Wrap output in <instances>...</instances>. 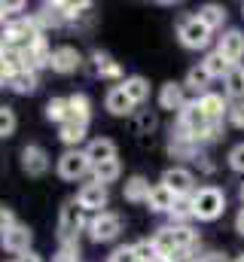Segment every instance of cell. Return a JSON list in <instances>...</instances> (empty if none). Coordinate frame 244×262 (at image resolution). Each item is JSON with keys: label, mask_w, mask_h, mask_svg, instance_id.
<instances>
[{"label": "cell", "mask_w": 244, "mask_h": 262, "mask_svg": "<svg viewBox=\"0 0 244 262\" xmlns=\"http://www.w3.org/2000/svg\"><path fill=\"white\" fill-rule=\"evenodd\" d=\"M40 37H43V31H40V25H37L34 15L12 18V21H6L3 31H0V43H3L6 49H18V52L28 49V46H34Z\"/></svg>", "instance_id": "6da1fadb"}, {"label": "cell", "mask_w": 244, "mask_h": 262, "mask_svg": "<svg viewBox=\"0 0 244 262\" xmlns=\"http://www.w3.org/2000/svg\"><path fill=\"white\" fill-rule=\"evenodd\" d=\"M192 220H201V223H211V220H217L223 210H226V195H223V189H217V186H201V189H195L192 195Z\"/></svg>", "instance_id": "7a4b0ae2"}, {"label": "cell", "mask_w": 244, "mask_h": 262, "mask_svg": "<svg viewBox=\"0 0 244 262\" xmlns=\"http://www.w3.org/2000/svg\"><path fill=\"white\" fill-rule=\"evenodd\" d=\"M83 229H89V223H86V210L76 204V198L73 201H67L64 207H61L58 213V238L61 244H76V238H79V232Z\"/></svg>", "instance_id": "3957f363"}, {"label": "cell", "mask_w": 244, "mask_h": 262, "mask_svg": "<svg viewBox=\"0 0 244 262\" xmlns=\"http://www.w3.org/2000/svg\"><path fill=\"white\" fill-rule=\"evenodd\" d=\"M119 232H122L119 213L104 210V213H95V216L89 220V238H92L95 244H107V241H113Z\"/></svg>", "instance_id": "277c9868"}, {"label": "cell", "mask_w": 244, "mask_h": 262, "mask_svg": "<svg viewBox=\"0 0 244 262\" xmlns=\"http://www.w3.org/2000/svg\"><path fill=\"white\" fill-rule=\"evenodd\" d=\"M211 34L214 31H208L195 15H186V18H180V25H177V40H180L186 49H205L211 43Z\"/></svg>", "instance_id": "5b68a950"}, {"label": "cell", "mask_w": 244, "mask_h": 262, "mask_svg": "<svg viewBox=\"0 0 244 262\" xmlns=\"http://www.w3.org/2000/svg\"><path fill=\"white\" fill-rule=\"evenodd\" d=\"M92 171V162L86 159V149H67L58 159V177L61 180H79Z\"/></svg>", "instance_id": "8992f818"}, {"label": "cell", "mask_w": 244, "mask_h": 262, "mask_svg": "<svg viewBox=\"0 0 244 262\" xmlns=\"http://www.w3.org/2000/svg\"><path fill=\"white\" fill-rule=\"evenodd\" d=\"M31 241H34V232H31L28 226H22V223H15L9 232H3V235H0L3 250H6V253H15V256L31 253Z\"/></svg>", "instance_id": "52a82bcc"}, {"label": "cell", "mask_w": 244, "mask_h": 262, "mask_svg": "<svg viewBox=\"0 0 244 262\" xmlns=\"http://www.w3.org/2000/svg\"><path fill=\"white\" fill-rule=\"evenodd\" d=\"M162 186H168L177 198H189L195 192V177L189 168H168L162 174Z\"/></svg>", "instance_id": "ba28073f"}, {"label": "cell", "mask_w": 244, "mask_h": 262, "mask_svg": "<svg viewBox=\"0 0 244 262\" xmlns=\"http://www.w3.org/2000/svg\"><path fill=\"white\" fill-rule=\"evenodd\" d=\"M107 186H101V183H86L79 192H76V204L83 207V210H92V213H104V207H107Z\"/></svg>", "instance_id": "9c48e42d"}, {"label": "cell", "mask_w": 244, "mask_h": 262, "mask_svg": "<svg viewBox=\"0 0 244 262\" xmlns=\"http://www.w3.org/2000/svg\"><path fill=\"white\" fill-rule=\"evenodd\" d=\"M217 52H220L232 67H238V61L244 58V31H238V28L223 31V37H220V43H217Z\"/></svg>", "instance_id": "30bf717a"}, {"label": "cell", "mask_w": 244, "mask_h": 262, "mask_svg": "<svg viewBox=\"0 0 244 262\" xmlns=\"http://www.w3.org/2000/svg\"><path fill=\"white\" fill-rule=\"evenodd\" d=\"M22 168H25L28 177H43V174L49 171V156H46V149L37 146V143H28V146L22 149Z\"/></svg>", "instance_id": "8fae6325"}, {"label": "cell", "mask_w": 244, "mask_h": 262, "mask_svg": "<svg viewBox=\"0 0 244 262\" xmlns=\"http://www.w3.org/2000/svg\"><path fill=\"white\" fill-rule=\"evenodd\" d=\"M79 64H83V55H79L76 46H58V49H52L49 67L55 73H73V70H79Z\"/></svg>", "instance_id": "7c38bea8"}, {"label": "cell", "mask_w": 244, "mask_h": 262, "mask_svg": "<svg viewBox=\"0 0 244 262\" xmlns=\"http://www.w3.org/2000/svg\"><path fill=\"white\" fill-rule=\"evenodd\" d=\"M86 159L92 162V168H95V165H104V162L116 159V143H113L110 137H95V140H89V146H86Z\"/></svg>", "instance_id": "4fadbf2b"}, {"label": "cell", "mask_w": 244, "mask_h": 262, "mask_svg": "<svg viewBox=\"0 0 244 262\" xmlns=\"http://www.w3.org/2000/svg\"><path fill=\"white\" fill-rule=\"evenodd\" d=\"M159 107L162 110H177L180 113L183 107H186V95H183V85L180 82H165L162 85V92H159Z\"/></svg>", "instance_id": "5bb4252c"}, {"label": "cell", "mask_w": 244, "mask_h": 262, "mask_svg": "<svg viewBox=\"0 0 244 262\" xmlns=\"http://www.w3.org/2000/svg\"><path fill=\"white\" fill-rule=\"evenodd\" d=\"M147 204H150V210H156V213H171V207L177 204V195H174L168 186L156 183V186L150 189V195H147Z\"/></svg>", "instance_id": "9a60e30c"}, {"label": "cell", "mask_w": 244, "mask_h": 262, "mask_svg": "<svg viewBox=\"0 0 244 262\" xmlns=\"http://www.w3.org/2000/svg\"><path fill=\"white\" fill-rule=\"evenodd\" d=\"M195 18H198L208 31H220V28L226 25V6H220V3H205V6L195 12Z\"/></svg>", "instance_id": "2e32d148"}, {"label": "cell", "mask_w": 244, "mask_h": 262, "mask_svg": "<svg viewBox=\"0 0 244 262\" xmlns=\"http://www.w3.org/2000/svg\"><path fill=\"white\" fill-rule=\"evenodd\" d=\"M198 104H201V110H205V116H208L211 122H223V113H229L226 98H223V95H217V92L201 95V98H198Z\"/></svg>", "instance_id": "e0dca14e"}, {"label": "cell", "mask_w": 244, "mask_h": 262, "mask_svg": "<svg viewBox=\"0 0 244 262\" xmlns=\"http://www.w3.org/2000/svg\"><path fill=\"white\" fill-rule=\"evenodd\" d=\"M104 107H107V113H113V116H128V113L134 110V104H131V98L122 92V85H113V89L107 92Z\"/></svg>", "instance_id": "ac0fdd59"}, {"label": "cell", "mask_w": 244, "mask_h": 262, "mask_svg": "<svg viewBox=\"0 0 244 262\" xmlns=\"http://www.w3.org/2000/svg\"><path fill=\"white\" fill-rule=\"evenodd\" d=\"M15 95H34L37 92V73L34 70H15V73H9V82H6Z\"/></svg>", "instance_id": "d6986e66"}, {"label": "cell", "mask_w": 244, "mask_h": 262, "mask_svg": "<svg viewBox=\"0 0 244 262\" xmlns=\"http://www.w3.org/2000/svg\"><path fill=\"white\" fill-rule=\"evenodd\" d=\"M119 85H122V92L131 98V104H134V107H137V104H144V101L150 98V82H147L144 76H125Z\"/></svg>", "instance_id": "ffe728a7"}, {"label": "cell", "mask_w": 244, "mask_h": 262, "mask_svg": "<svg viewBox=\"0 0 244 262\" xmlns=\"http://www.w3.org/2000/svg\"><path fill=\"white\" fill-rule=\"evenodd\" d=\"M153 244H156V250L162 253V259L165 262L171 259V256L177 253V244H174V226H162V229H156Z\"/></svg>", "instance_id": "44dd1931"}, {"label": "cell", "mask_w": 244, "mask_h": 262, "mask_svg": "<svg viewBox=\"0 0 244 262\" xmlns=\"http://www.w3.org/2000/svg\"><path fill=\"white\" fill-rule=\"evenodd\" d=\"M150 183H147V177H140V174H134V177H128L125 180V189H122V195H125V201H131V204H137V201H147V195H150Z\"/></svg>", "instance_id": "7402d4cb"}, {"label": "cell", "mask_w": 244, "mask_h": 262, "mask_svg": "<svg viewBox=\"0 0 244 262\" xmlns=\"http://www.w3.org/2000/svg\"><path fill=\"white\" fill-rule=\"evenodd\" d=\"M67 101H70V119L89 125V119H92V101H89V95L76 92V95H70Z\"/></svg>", "instance_id": "603a6c76"}, {"label": "cell", "mask_w": 244, "mask_h": 262, "mask_svg": "<svg viewBox=\"0 0 244 262\" xmlns=\"http://www.w3.org/2000/svg\"><path fill=\"white\" fill-rule=\"evenodd\" d=\"M92 61H95V73H98L101 79H122L119 61H113L107 52H95V55H92Z\"/></svg>", "instance_id": "cb8c5ba5"}, {"label": "cell", "mask_w": 244, "mask_h": 262, "mask_svg": "<svg viewBox=\"0 0 244 262\" xmlns=\"http://www.w3.org/2000/svg\"><path fill=\"white\" fill-rule=\"evenodd\" d=\"M58 137H61V143H67L70 149H76V146L86 140V125H83V122L67 119L64 125H58Z\"/></svg>", "instance_id": "d4e9b609"}, {"label": "cell", "mask_w": 244, "mask_h": 262, "mask_svg": "<svg viewBox=\"0 0 244 262\" xmlns=\"http://www.w3.org/2000/svg\"><path fill=\"white\" fill-rule=\"evenodd\" d=\"M208 82H211L208 70L198 64V67H192V70L186 73V82H183V89H189V92H195V95L201 98V95H208V92H211V89H208Z\"/></svg>", "instance_id": "484cf974"}, {"label": "cell", "mask_w": 244, "mask_h": 262, "mask_svg": "<svg viewBox=\"0 0 244 262\" xmlns=\"http://www.w3.org/2000/svg\"><path fill=\"white\" fill-rule=\"evenodd\" d=\"M201 67L208 70V76H211V79H226V73L232 70V64H229V61H226V58H223V55H220L217 49H214L211 55H205Z\"/></svg>", "instance_id": "4316f807"}, {"label": "cell", "mask_w": 244, "mask_h": 262, "mask_svg": "<svg viewBox=\"0 0 244 262\" xmlns=\"http://www.w3.org/2000/svg\"><path fill=\"white\" fill-rule=\"evenodd\" d=\"M223 92L229 95V98H235V101H241L244 98V67H232L229 73H226V79H223Z\"/></svg>", "instance_id": "83f0119b"}, {"label": "cell", "mask_w": 244, "mask_h": 262, "mask_svg": "<svg viewBox=\"0 0 244 262\" xmlns=\"http://www.w3.org/2000/svg\"><path fill=\"white\" fill-rule=\"evenodd\" d=\"M46 119L64 125V122L70 119V101H67V98H52V101L46 104Z\"/></svg>", "instance_id": "f1b7e54d"}, {"label": "cell", "mask_w": 244, "mask_h": 262, "mask_svg": "<svg viewBox=\"0 0 244 262\" xmlns=\"http://www.w3.org/2000/svg\"><path fill=\"white\" fill-rule=\"evenodd\" d=\"M92 177H95V183H101V186L113 183V180L119 177V159H110V162H104V165H95V168H92Z\"/></svg>", "instance_id": "f546056e"}, {"label": "cell", "mask_w": 244, "mask_h": 262, "mask_svg": "<svg viewBox=\"0 0 244 262\" xmlns=\"http://www.w3.org/2000/svg\"><path fill=\"white\" fill-rule=\"evenodd\" d=\"M55 6H58V12H61V18L64 21H76L86 9H92V3H67V0H55Z\"/></svg>", "instance_id": "4dcf8cb0"}, {"label": "cell", "mask_w": 244, "mask_h": 262, "mask_svg": "<svg viewBox=\"0 0 244 262\" xmlns=\"http://www.w3.org/2000/svg\"><path fill=\"white\" fill-rule=\"evenodd\" d=\"M174 244H177V250H192L198 244V235L189 226H174Z\"/></svg>", "instance_id": "1f68e13d"}, {"label": "cell", "mask_w": 244, "mask_h": 262, "mask_svg": "<svg viewBox=\"0 0 244 262\" xmlns=\"http://www.w3.org/2000/svg\"><path fill=\"white\" fill-rule=\"evenodd\" d=\"M134 253H137V259H140V262H165V259H162V253L156 250L153 238H147V241H137V244H134Z\"/></svg>", "instance_id": "d6a6232c"}, {"label": "cell", "mask_w": 244, "mask_h": 262, "mask_svg": "<svg viewBox=\"0 0 244 262\" xmlns=\"http://www.w3.org/2000/svg\"><path fill=\"white\" fill-rule=\"evenodd\" d=\"M186 220H192V201L177 198V204L171 207V226H186Z\"/></svg>", "instance_id": "836d02e7"}, {"label": "cell", "mask_w": 244, "mask_h": 262, "mask_svg": "<svg viewBox=\"0 0 244 262\" xmlns=\"http://www.w3.org/2000/svg\"><path fill=\"white\" fill-rule=\"evenodd\" d=\"M18 125V119H15V110L12 107H0V137H9L12 131Z\"/></svg>", "instance_id": "e575fe53"}, {"label": "cell", "mask_w": 244, "mask_h": 262, "mask_svg": "<svg viewBox=\"0 0 244 262\" xmlns=\"http://www.w3.org/2000/svg\"><path fill=\"white\" fill-rule=\"evenodd\" d=\"M52 262H83L79 259V241L76 244H61V250L55 253Z\"/></svg>", "instance_id": "d590c367"}, {"label": "cell", "mask_w": 244, "mask_h": 262, "mask_svg": "<svg viewBox=\"0 0 244 262\" xmlns=\"http://www.w3.org/2000/svg\"><path fill=\"white\" fill-rule=\"evenodd\" d=\"M229 168L238 171V174H244V143H238V146L229 149Z\"/></svg>", "instance_id": "8d00e7d4"}, {"label": "cell", "mask_w": 244, "mask_h": 262, "mask_svg": "<svg viewBox=\"0 0 244 262\" xmlns=\"http://www.w3.org/2000/svg\"><path fill=\"white\" fill-rule=\"evenodd\" d=\"M107 262H137L134 244H131V247H116V250L110 253V259H107Z\"/></svg>", "instance_id": "74e56055"}, {"label": "cell", "mask_w": 244, "mask_h": 262, "mask_svg": "<svg viewBox=\"0 0 244 262\" xmlns=\"http://www.w3.org/2000/svg\"><path fill=\"white\" fill-rule=\"evenodd\" d=\"M229 122H232L235 128H244V101H235V104L229 107Z\"/></svg>", "instance_id": "f35d334b"}, {"label": "cell", "mask_w": 244, "mask_h": 262, "mask_svg": "<svg viewBox=\"0 0 244 262\" xmlns=\"http://www.w3.org/2000/svg\"><path fill=\"white\" fill-rule=\"evenodd\" d=\"M12 226H15V216H12V210L0 204V235H3V232H9Z\"/></svg>", "instance_id": "ab89813d"}, {"label": "cell", "mask_w": 244, "mask_h": 262, "mask_svg": "<svg viewBox=\"0 0 244 262\" xmlns=\"http://www.w3.org/2000/svg\"><path fill=\"white\" fill-rule=\"evenodd\" d=\"M137 128L150 134V131L156 128V116H153V113H140V116H137Z\"/></svg>", "instance_id": "60d3db41"}, {"label": "cell", "mask_w": 244, "mask_h": 262, "mask_svg": "<svg viewBox=\"0 0 244 262\" xmlns=\"http://www.w3.org/2000/svg\"><path fill=\"white\" fill-rule=\"evenodd\" d=\"M25 3H0V21L6 25V18H9V12H15V9H22Z\"/></svg>", "instance_id": "b9f144b4"}, {"label": "cell", "mask_w": 244, "mask_h": 262, "mask_svg": "<svg viewBox=\"0 0 244 262\" xmlns=\"http://www.w3.org/2000/svg\"><path fill=\"white\" fill-rule=\"evenodd\" d=\"M168 262H198V256H192V250H177Z\"/></svg>", "instance_id": "7bdbcfd3"}, {"label": "cell", "mask_w": 244, "mask_h": 262, "mask_svg": "<svg viewBox=\"0 0 244 262\" xmlns=\"http://www.w3.org/2000/svg\"><path fill=\"white\" fill-rule=\"evenodd\" d=\"M198 262H229L223 253H217V250H211V253H205V256H198Z\"/></svg>", "instance_id": "ee69618b"}, {"label": "cell", "mask_w": 244, "mask_h": 262, "mask_svg": "<svg viewBox=\"0 0 244 262\" xmlns=\"http://www.w3.org/2000/svg\"><path fill=\"white\" fill-rule=\"evenodd\" d=\"M15 262H43V259H40V253L31 250V253H25V256H15Z\"/></svg>", "instance_id": "f6af8a7d"}, {"label": "cell", "mask_w": 244, "mask_h": 262, "mask_svg": "<svg viewBox=\"0 0 244 262\" xmlns=\"http://www.w3.org/2000/svg\"><path fill=\"white\" fill-rule=\"evenodd\" d=\"M6 82H9V70H6V64L0 61V89H3Z\"/></svg>", "instance_id": "bcb514c9"}, {"label": "cell", "mask_w": 244, "mask_h": 262, "mask_svg": "<svg viewBox=\"0 0 244 262\" xmlns=\"http://www.w3.org/2000/svg\"><path fill=\"white\" fill-rule=\"evenodd\" d=\"M235 229H238V232L244 235V207L238 210V216H235Z\"/></svg>", "instance_id": "7dc6e473"}, {"label": "cell", "mask_w": 244, "mask_h": 262, "mask_svg": "<svg viewBox=\"0 0 244 262\" xmlns=\"http://www.w3.org/2000/svg\"><path fill=\"white\" fill-rule=\"evenodd\" d=\"M235 262H244V253H241V256H238V259H235Z\"/></svg>", "instance_id": "c3c4849f"}, {"label": "cell", "mask_w": 244, "mask_h": 262, "mask_svg": "<svg viewBox=\"0 0 244 262\" xmlns=\"http://www.w3.org/2000/svg\"><path fill=\"white\" fill-rule=\"evenodd\" d=\"M241 198H244V183H241Z\"/></svg>", "instance_id": "681fc988"}]
</instances>
